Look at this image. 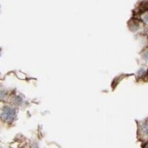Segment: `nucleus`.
Segmentation results:
<instances>
[{"instance_id":"1","label":"nucleus","mask_w":148,"mask_h":148,"mask_svg":"<svg viewBox=\"0 0 148 148\" xmlns=\"http://www.w3.org/2000/svg\"><path fill=\"white\" fill-rule=\"evenodd\" d=\"M0 116H1V119L3 121L10 123L16 117V110L10 107V106H5L1 111Z\"/></svg>"},{"instance_id":"2","label":"nucleus","mask_w":148,"mask_h":148,"mask_svg":"<svg viewBox=\"0 0 148 148\" xmlns=\"http://www.w3.org/2000/svg\"><path fill=\"white\" fill-rule=\"evenodd\" d=\"M139 134L143 139H148V119L141 124L139 127Z\"/></svg>"},{"instance_id":"4","label":"nucleus","mask_w":148,"mask_h":148,"mask_svg":"<svg viewBox=\"0 0 148 148\" xmlns=\"http://www.w3.org/2000/svg\"><path fill=\"white\" fill-rule=\"evenodd\" d=\"M145 148H148V144H147L146 145H145Z\"/></svg>"},{"instance_id":"3","label":"nucleus","mask_w":148,"mask_h":148,"mask_svg":"<svg viewBox=\"0 0 148 148\" xmlns=\"http://www.w3.org/2000/svg\"><path fill=\"white\" fill-rule=\"evenodd\" d=\"M144 20H145L146 23H148V14L145 15V17H144Z\"/></svg>"}]
</instances>
